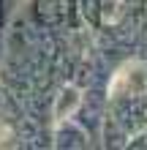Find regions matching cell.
<instances>
[{
  "label": "cell",
  "instance_id": "1",
  "mask_svg": "<svg viewBox=\"0 0 147 150\" xmlns=\"http://www.w3.org/2000/svg\"><path fill=\"white\" fill-rule=\"evenodd\" d=\"M79 104H82V96H79V90H76V87H65V90L57 96L55 115H57L60 120H63V117H71V115H74V109L79 107Z\"/></svg>",
  "mask_w": 147,
  "mask_h": 150
}]
</instances>
